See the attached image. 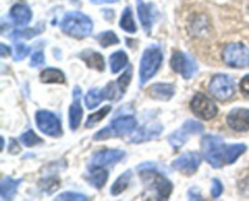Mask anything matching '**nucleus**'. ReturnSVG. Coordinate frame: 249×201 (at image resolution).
Returning <instances> with one entry per match:
<instances>
[{
    "label": "nucleus",
    "instance_id": "obj_1",
    "mask_svg": "<svg viewBox=\"0 0 249 201\" xmlns=\"http://www.w3.org/2000/svg\"><path fill=\"white\" fill-rule=\"evenodd\" d=\"M63 33L75 39H84L92 31V21L83 12H68L61 21Z\"/></svg>",
    "mask_w": 249,
    "mask_h": 201
},
{
    "label": "nucleus",
    "instance_id": "obj_2",
    "mask_svg": "<svg viewBox=\"0 0 249 201\" xmlns=\"http://www.w3.org/2000/svg\"><path fill=\"white\" fill-rule=\"evenodd\" d=\"M203 156L214 169H220L225 165L226 144L219 136L206 135L201 140Z\"/></svg>",
    "mask_w": 249,
    "mask_h": 201
},
{
    "label": "nucleus",
    "instance_id": "obj_3",
    "mask_svg": "<svg viewBox=\"0 0 249 201\" xmlns=\"http://www.w3.org/2000/svg\"><path fill=\"white\" fill-rule=\"evenodd\" d=\"M138 123L134 116H122L112 121L107 127L101 128L94 135L95 140H105L111 137H124L135 131Z\"/></svg>",
    "mask_w": 249,
    "mask_h": 201
},
{
    "label": "nucleus",
    "instance_id": "obj_4",
    "mask_svg": "<svg viewBox=\"0 0 249 201\" xmlns=\"http://www.w3.org/2000/svg\"><path fill=\"white\" fill-rule=\"evenodd\" d=\"M145 186L156 193L157 200H167L173 191V184L163 174L153 169H145V171L140 172Z\"/></svg>",
    "mask_w": 249,
    "mask_h": 201
},
{
    "label": "nucleus",
    "instance_id": "obj_5",
    "mask_svg": "<svg viewBox=\"0 0 249 201\" xmlns=\"http://www.w3.org/2000/svg\"><path fill=\"white\" fill-rule=\"evenodd\" d=\"M163 55L162 51L156 46L146 48L145 52L142 53L140 62V85L142 86L143 84L148 81L151 77L156 75V73L160 69L162 64Z\"/></svg>",
    "mask_w": 249,
    "mask_h": 201
},
{
    "label": "nucleus",
    "instance_id": "obj_6",
    "mask_svg": "<svg viewBox=\"0 0 249 201\" xmlns=\"http://www.w3.org/2000/svg\"><path fill=\"white\" fill-rule=\"evenodd\" d=\"M223 60L231 68H246L249 65V48L242 43H231L223 51Z\"/></svg>",
    "mask_w": 249,
    "mask_h": 201
},
{
    "label": "nucleus",
    "instance_id": "obj_7",
    "mask_svg": "<svg viewBox=\"0 0 249 201\" xmlns=\"http://www.w3.org/2000/svg\"><path fill=\"white\" fill-rule=\"evenodd\" d=\"M209 92L219 101H228L235 94L236 85L232 77L228 74H216L209 82Z\"/></svg>",
    "mask_w": 249,
    "mask_h": 201
},
{
    "label": "nucleus",
    "instance_id": "obj_8",
    "mask_svg": "<svg viewBox=\"0 0 249 201\" xmlns=\"http://www.w3.org/2000/svg\"><path fill=\"white\" fill-rule=\"evenodd\" d=\"M36 126L39 130L50 137H60L62 136V126L60 120L53 113L48 110H38L36 114Z\"/></svg>",
    "mask_w": 249,
    "mask_h": 201
},
{
    "label": "nucleus",
    "instance_id": "obj_9",
    "mask_svg": "<svg viewBox=\"0 0 249 201\" xmlns=\"http://www.w3.org/2000/svg\"><path fill=\"white\" fill-rule=\"evenodd\" d=\"M203 131V125L195 120H187L185 121L184 125L181 126V128L174 131L172 135H169L168 140H169L170 145L174 148L175 150H179L185 143L189 139V135H197V133H201Z\"/></svg>",
    "mask_w": 249,
    "mask_h": 201
},
{
    "label": "nucleus",
    "instance_id": "obj_10",
    "mask_svg": "<svg viewBox=\"0 0 249 201\" xmlns=\"http://www.w3.org/2000/svg\"><path fill=\"white\" fill-rule=\"evenodd\" d=\"M170 67L175 73H179L185 79H191L198 69V65L195 62V60H192L189 55L180 52V51H175L174 55L172 56Z\"/></svg>",
    "mask_w": 249,
    "mask_h": 201
},
{
    "label": "nucleus",
    "instance_id": "obj_11",
    "mask_svg": "<svg viewBox=\"0 0 249 201\" xmlns=\"http://www.w3.org/2000/svg\"><path fill=\"white\" fill-rule=\"evenodd\" d=\"M125 156V152L121 149H104L95 153L91 156L89 162V171H94L97 169H104V167L114 165L121 161Z\"/></svg>",
    "mask_w": 249,
    "mask_h": 201
},
{
    "label": "nucleus",
    "instance_id": "obj_12",
    "mask_svg": "<svg viewBox=\"0 0 249 201\" xmlns=\"http://www.w3.org/2000/svg\"><path fill=\"white\" fill-rule=\"evenodd\" d=\"M195 115L204 120H212L218 115V107L211 98L203 93H197L190 103Z\"/></svg>",
    "mask_w": 249,
    "mask_h": 201
},
{
    "label": "nucleus",
    "instance_id": "obj_13",
    "mask_svg": "<svg viewBox=\"0 0 249 201\" xmlns=\"http://www.w3.org/2000/svg\"><path fill=\"white\" fill-rule=\"evenodd\" d=\"M131 75H133V69L129 67L121 77L117 79V81H112L105 87V96L106 98L111 99V101H118L125 93V90L128 85L130 84Z\"/></svg>",
    "mask_w": 249,
    "mask_h": 201
},
{
    "label": "nucleus",
    "instance_id": "obj_14",
    "mask_svg": "<svg viewBox=\"0 0 249 201\" xmlns=\"http://www.w3.org/2000/svg\"><path fill=\"white\" fill-rule=\"evenodd\" d=\"M201 155H199L198 153L189 152L185 153V154L181 155L180 157H178L177 160H174L172 166L174 167L175 170L181 172V173L186 174V176H191V174L196 173L199 165H201Z\"/></svg>",
    "mask_w": 249,
    "mask_h": 201
},
{
    "label": "nucleus",
    "instance_id": "obj_15",
    "mask_svg": "<svg viewBox=\"0 0 249 201\" xmlns=\"http://www.w3.org/2000/svg\"><path fill=\"white\" fill-rule=\"evenodd\" d=\"M228 125L232 130L243 132L249 130V109L246 108H235L228 114Z\"/></svg>",
    "mask_w": 249,
    "mask_h": 201
},
{
    "label": "nucleus",
    "instance_id": "obj_16",
    "mask_svg": "<svg viewBox=\"0 0 249 201\" xmlns=\"http://www.w3.org/2000/svg\"><path fill=\"white\" fill-rule=\"evenodd\" d=\"M136 2H138V16L141 22V26H142L145 33L150 35L156 16L155 5L146 4V2H143V0H136Z\"/></svg>",
    "mask_w": 249,
    "mask_h": 201
},
{
    "label": "nucleus",
    "instance_id": "obj_17",
    "mask_svg": "<svg viewBox=\"0 0 249 201\" xmlns=\"http://www.w3.org/2000/svg\"><path fill=\"white\" fill-rule=\"evenodd\" d=\"M80 87L75 86L73 91V103L71 104L70 110H68V119H70V127L73 131L77 130L80 125V121L83 118V109L80 106Z\"/></svg>",
    "mask_w": 249,
    "mask_h": 201
},
{
    "label": "nucleus",
    "instance_id": "obj_18",
    "mask_svg": "<svg viewBox=\"0 0 249 201\" xmlns=\"http://www.w3.org/2000/svg\"><path fill=\"white\" fill-rule=\"evenodd\" d=\"M175 93V87L172 84H155L148 89L151 98L160 101H169Z\"/></svg>",
    "mask_w": 249,
    "mask_h": 201
},
{
    "label": "nucleus",
    "instance_id": "obj_19",
    "mask_svg": "<svg viewBox=\"0 0 249 201\" xmlns=\"http://www.w3.org/2000/svg\"><path fill=\"white\" fill-rule=\"evenodd\" d=\"M10 15H11V18L14 19L15 23L19 27L27 26L32 19V10L24 4L14 5L11 11H10Z\"/></svg>",
    "mask_w": 249,
    "mask_h": 201
},
{
    "label": "nucleus",
    "instance_id": "obj_20",
    "mask_svg": "<svg viewBox=\"0 0 249 201\" xmlns=\"http://www.w3.org/2000/svg\"><path fill=\"white\" fill-rule=\"evenodd\" d=\"M78 57L82 61H84L85 64L89 68H92V69L102 72V70H105V67H106L104 57L100 53L95 52L92 50H84L78 55Z\"/></svg>",
    "mask_w": 249,
    "mask_h": 201
},
{
    "label": "nucleus",
    "instance_id": "obj_21",
    "mask_svg": "<svg viewBox=\"0 0 249 201\" xmlns=\"http://www.w3.org/2000/svg\"><path fill=\"white\" fill-rule=\"evenodd\" d=\"M162 126L160 125H152V126H142L140 130L138 131L135 136L133 137L131 142L133 143H141L145 140L153 139V138L158 137L162 132Z\"/></svg>",
    "mask_w": 249,
    "mask_h": 201
},
{
    "label": "nucleus",
    "instance_id": "obj_22",
    "mask_svg": "<svg viewBox=\"0 0 249 201\" xmlns=\"http://www.w3.org/2000/svg\"><path fill=\"white\" fill-rule=\"evenodd\" d=\"M21 179H14L11 177H4L0 183V195L2 200H10L16 194L17 188L21 184Z\"/></svg>",
    "mask_w": 249,
    "mask_h": 201
},
{
    "label": "nucleus",
    "instance_id": "obj_23",
    "mask_svg": "<svg viewBox=\"0 0 249 201\" xmlns=\"http://www.w3.org/2000/svg\"><path fill=\"white\" fill-rule=\"evenodd\" d=\"M40 81L44 84H63L66 77L62 70L56 68H46L40 73Z\"/></svg>",
    "mask_w": 249,
    "mask_h": 201
},
{
    "label": "nucleus",
    "instance_id": "obj_24",
    "mask_svg": "<svg viewBox=\"0 0 249 201\" xmlns=\"http://www.w3.org/2000/svg\"><path fill=\"white\" fill-rule=\"evenodd\" d=\"M107 179H108V171L105 170V167L90 171V174L87 177V181L96 189H101L106 184Z\"/></svg>",
    "mask_w": 249,
    "mask_h": 201
},
{
    "label": "nucleus",
    "instance_id": "obj_25",
    "mask_svg": "<svg viewBox=\"0 0 249 201\" xmlns=\"http://www.w3.org/2000/svg\"><path fill=\"white\" fill-rule=\"evenodd\" d=\"M126 64H128V55L123 50L112 53L111 57H109V65H111V72L113 74L123 69Z\"/></svg>",
    "mask_w": 249,
    "mask_h": 201
},
{
    "label": "nucleus",
    "instance_id": "obj_26",
    "mask_svg": "<svg viewBox=\"0 0 249 201\" xmlns=\"http://www.w3.org/2000/svg\"><path fill=\"white\" fill-rule=\"evenodd\" d=\"M247 150V145L246 144H230L226 145V153H225V164L231 165L233 162L237 161L238 157L246 153Z\"/></svg>",
    "mask_w": 249,
    "mask_h": 201
},
{
    "label": "nucleus",
    "instance_id": "obj_27",
    "mask_svg": "<svg viewBox=\"0 0 249 201\" xmlns=\"http://www.w3.org/2000/svg\"><path fill=\"white\" fill-rule=\"evenodd\" d=\"M119 24H121V28L124 29L125 31H128V33H136L138 28H136V24L135 21H134L133 12H131L130 7H125V9H124Z\"/></svg>",
    "mask_w": 249,
    "mask_h": 201
},
{
    "label": "nucleus",
    "instance_id": "obj_28",
    "mask_svg": "<svg viewBox=\"0 0 249 201\" xmlns=\"http://www.w3.org/2000/svg\"><path fill=\"white\" fill-rule=\"evenodd\" d=\"M105 90L100 89H92L85 96V106L88 107V109H94L104 101L105 98Z\"/></svg>",
    "mask_w": 249,
    "mask_h": 201
},
{
    "label": "nucleus",
    "instance_id": "obj_29",
    "mask_svg": "<svg viewBox=\"0 0 249 201\" xmlns=\"http://www.w3.org/2000/svg\"><path fill=\"white\" fill-rule=\"evenodd\" d=\"M131 179V171H126L124 173H122L121 176L117 178V181L114 182L113 186H111V194L112 195H119V194L123 193L129 186V182Z\"/></svg>",
    "mask_w": 249,
    "mask_h": 201
},
{
    "label": "nucleus",
    "instance_id": "obj_30",
    "mask_svg": "<svg viewBox=\"0 0 249 201\" xmlns=\"http://www.w3.org/2000/svg\"><path fill=\"white\" fill-rule=\"evenodd\" d=\"M96 40L99 41L100 45H101L102 47H109V46L119 44V38L117 36V34L112 31L100 33L99 35L96 36Z\"/></svg>",
    "mask_w": 249,
    "mask_h": 201
},
{
    "label": "nucleus",
    "instance_id": "obj_31",
    "mask_svg": "<svg viewBox=\"0 0 249 201\" xmlns=\"http://www.w3.org/2000/svg\"><path fill=\"white\" fill-rule=\"evenodd\" d=\"M111 106H106L104 108H101L100 110H97L96 113L91 114V115L88 118L87 123H85V127H92L96 124H99L100 121H102V119H105V116L111 111Z\"/></svg>",
    "mask_w": 249,
    "mask_h": 201
},
{
    "label": "nucleus",
    "instance_id": "obj_32",
    "mask_svg": "<svg viewBox=\"0 0 249 201\" xmlns=\"http://www.w3.org/2000/svg\"><path fill=\"white\" fill-rule=\"evenodd\" d=\"M19 139H21V142L23 143L26 147H33V145L38 144V143H41L40 138H39L38 136H36L32 130L24 132L23 135L21 136V138H19Z\"/></svg>",
    "mask_w": 249,
    "mask_h": 201
},
{
    "label": "nucleus",
    "instance_id": "obj_33",
    "mask_svg": "<svg viewBox=\"0 0 249 201\" xmlns=\"http://www.w3.org/2000/svg\"><path fill=\"white\" fill-rule=\"evenodd\" d=\"M31 51V47L27 46L26 44L23 43H15V47H14V60L15 61H21L26 57L27 55Z\"/></svg>",
    "mask_w": 249,
    "mask_h": 201
},
{
    "label": "nucleus",
    "instance_id": "obj_34",
    "mask_svg": "<svg viewBox=\"0 0 249 201\" xmlns=\"http://www.w3.org/2000/svg\"><path fill=\"white\" fill-rule=\"evenodd\" d=\"M41 33L40 29L38 28H32V29H23V31H14L10 34V38L11 39H21V38H33L36 34Z\"/></svg>",
    "mask_w": 249,
    "mask_h": 201
},
{
    "label": "nucleus",
    "instance_id": "obj_35",
    "mask_svg": "<svg viewBox=\"0 0 249 201\" xmlns=\"http://www.w3.org/2000/svg\"><path fill=\"white\" fill-rule=\"evenodd\" d=\"M58 186H60V181H58V179H56V178H53V177L43 179V181L40 182L41 189H44V190H45L46 193H49V194L53 193V191H55L56 189L58 188Z\"/></svg>",
    "mask_w": 249,
    "mask_h": 201
},
{
    "label": "nucleus",
    "instance_id": "obj_36",
    "mask_svg": "<svg viewBox=\"0 0 249 201\" xmlns=\"http://www.w3.org/2000/svg\"><path fill=\"white\" fill-rule=\"evenodd\" d=\"M56 200H73V201H85L88 200V196L83 195V194L73 193V191H66V193L60 194L56 198Z\"/></svg>",
    "mask_w": 249,
    "mask_h": 201
},
{
    "label": "nucleus",
    "instance_id": "obj_37",
    "mask_svg": "<svg viewBox=\"0 0 249 201\" xmlns=\"http://www.w3.org/2000/svg\"><path fill=\"white\" fill-rule=\"evenodd\" d=\"M45 63V57H44V53L41 51H36L32 55L31 57V67H39V65H43Z\"/></svg>",
    "mask_w": 249,
    "mask_h": 201
},
{
    "label": "nucleus",
    "instance_id": "obj_38",
    "mask_svg": "<svg viewBox=\"0 0 249 201\" xmlns=\"http://www.w3.org/2000/svg\"><path fill=\"white\" fill-rule=\"evenodd\" d=\"M223 190H224V186H223V183H221L219 179H213V186H212V196H213L214 199H218L219 196L223 194Z\"/></svg>",
    "mask_w": 249,
    "mask_h": 201
},
{
    "label": "nucleus",
    "instance_id": "obj_39",
    "mask_svg": "<svg viewBox=\"0 0 249 201\" xmlns=\"http://www.w3.org/2000/svg\"><path fill=\"white\" fill-rule=\"evenodd\" d=\"M240 89H241V91H242V93L245 94V96L249 97V74L246 75V77H243L242 80H241Z\"/></svg>",
    "mask_w": 249,
    "mask_h": 201
},
{
    "label": "nucleus",
    "instance_id": "obj_40",
    "mask_svg": "<svg viewBox=\"0 0 249 201\" xmlns=\"http://www.w3.org/2000/svg\"><path fill=\"white\" fill-rule=\"evenodd\" d=\"M10 153H12V154H16V153L19 152V145L17 144L16 140L12 138L11 140H10Z\"/></svg>",
    "mask_w": 249,
    "mask_h": 201
},
{
    "label": "nucleus",
    "instance_id": "obj_41",
    "mask_svg": "<svg viewBox=\"0 0 249 201\" xmlns=\"http://www.w3.org/2000/svg\"><path fill=\"white\" fill-rule=\"evenodd\" d=\"M92 4H113L117 2L118 0H90Z\"/></svg>",
    "mask_w": 249,
    "mask_h": 201
},
{
    "label": "nucleus",
    "instance_id": "obj_42",
    "mask_svg": "<svg viewBox=\"0 0 249 201\" xmlns=\"http://www.w3.org/2000/svg\"><path fill=\"white\" fill-rule=\"evenodd\" d=\"M1 57H6L7 55H10V51H11V48L7 47L6 45H4V44H1Z\"/></svg>",
    "mask_w": 249,
    "mask_h": 201
}]
</instances>
